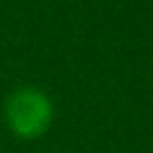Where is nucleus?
Segmentation results:
<instances>
[{
    "mask_svg": "<svg viewBox=\"0 0 153 153\" xmlns=\"http://www.w3.org/2000/svg\"><path fill=\"white\" fill-rule=\"evenodd\" d=\"M5 120L11 133L23 140H36L48 133L54 120L52 99L34 86L18 88L5 104Z\"/></svg>",
    "mask_w": 153,
    "mask_h": 153,
    "instance_id": "f257e3e1",
    "label": "nucleus"
}]
</instances>
